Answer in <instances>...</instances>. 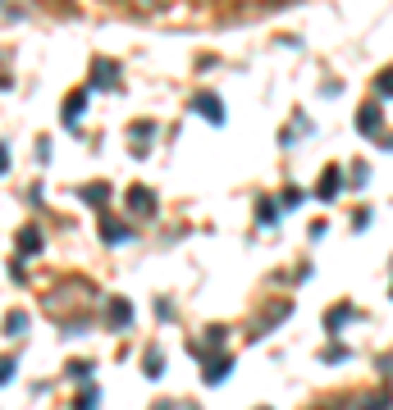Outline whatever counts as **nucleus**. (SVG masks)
<instances>
[{
  "label": "nucleus",
  "mask_w": 393,
  "mask_h": 410,
  "mask_svg": "<svg viewBox=\"0 0 393 410\" xmlns=\"http://www.w3.org/2000/svg\"><path fill=\"white\" fill-rule=\"evenodd\" d=\"M193 110H201V119H210V123L224 119V105H219V96H210V92H201V96H197Z\"/></svg>",
  "instance_id": "1"
},
{
  "label": "nucleus",
  "mask_w": 393,
  "mask_h": 410,
  "mask_svg": "<svg viewBox=\"0 0 393 410\" xmlns=\"http://www.w3.org/2000/svg\"><path fill=\"white\" fill-rule=\"evenodd\" d=\"M128 210L133 214H151V210H156V197H151L147 187H133L128 192Z\"/></svg>",
  "instance_id": "2"
},
{
  "label": "nucleus",
  "mask_w": 393,
  "mask_h": 410,
  "mask_svg": "<svg viewBox=\"0 0 393 410\" xmlns=\"http://www.w3.org/2000/svg\"><path fill=\"white\" fill-rule=\"evenodd\" d=\"M83 105H87V87H83V92H73L69 101H64V123H78L83 119Z\"/></svg>",
  "instance_id": "3"
},
{
  "label": "nucleus",
  "mask_w": 393,
  "mask_h": 410,
  "mask_svg": "<svg viewBox=\"0 0 393 410\" xmlns=\"http://www.w3.org/2000/svg\"><path fill=\"white\" fill-rule=\"evenodd\" d=\"M380 123H385V114H380L375 105H366V110H361V119H357V128L366 132V137H375V132H380Z\"/></svg>",
  "instance_id": "4"
},
{
  "label": "nucleus",
  "mask_w": 393,
  "mask_h": 410,
  "mask_svg": "<svg viewBox=\"0 0 393 410\" xmlns=\"http://www.w3.org/2000/svg\"><path fill=\"white\" fill-rule=\"evenodd\" d=\"M315 192H320L325 201H329V197H339V164H329V169L320 173V187H315Z\"/></svg>",
  "instance_id": "5"
},
{
  "label": "nucleus",
  "mask_w": 393,
  "mask_h": 410,
  "mask_svg": "<svg viewBox=\"0 0 393 410\" xmlns=\"http://www.w3.org/2000/svg\"><path fill=\"white\" fill-rule=\"evenodd\" d=\"M18 333H28V315L23 310H9L5 315V337H18Z\"/></svg>",
  "instance_id": "6"
},
{
  "label": "nucleus",
  "mask_w": 393,
  "mask_h": 410,
  "mask_svg": "<svg viewBox=\"0 0 393 410\" xmlns=\"http://www.w3.org/2000/svg\"><path fill=\"white\" fill-rule=\"evenodd\" d=\"M92 73H97V87H114V73H119V68H114L110 60H97V64H92Z\"/></svg>",
  "instance_id": "7"
},
{
  "label": "nucleus",
  "mask_w": 393,
  "mask_h": 410,
  "mask_svg": "<svg viewBox=\"0 0 393 410\" xmlns=\"http://www.w3.org/2000/svg\"><path fill=\"white\" fill-rule=\"evenodd\" d=\"M83 201H87V205H105V201H110V187H105V182H92V187H83Z\"/></svg>",
  "instance_id": "8"
},
{
  "label": "nucleus",
  "mask_w": 393,
  "mask_h": 410,
  "mask_svg": "<svg viewBox=\"0 0 393 410\" xmlns=\"http://www.w3.org/2000/svg\"><path fill=\"white\" fill-rule=\"evenodd\" d=\"M128 319H133V306H128V301H114V306H110V324H114V328H123Z\"/></svg>",
  "instance_id": "9"
},
{
  "label": "nucleus",
  "mask_w": 393,
  "mask_h": 410,
  "mask_svg": "<svg viewBox=\"0 0 393 410\" xmlns=\"http://www.w3.org/2000/svg\"><path fill=\"white\" fill-rule=\"evenodd\" d=\"M160 374H165V356L151 347V351H147V378H160Z\"/></svg>",
  "instance_id": "10"
},
{
  "label": "nucleus",
  "mask_w": 393,
  "mask_h": 410,
  "mask_svg": "<svg viewBox=\"0 0 393 410\" xmlns=\"http://www.w3.org/2000/svg\"><path fill=\"white\" fill-rule=\"evenodd\" d=\"M375 92L385 96V101H389V96H393V68H385V73L375 77Z\"/></svg>",
  "instance_id": "11"
},
{
  "label": "nucleus",
  "mask_w": 393,
  "mask_h": 410,
  "mask_svg": "<svg viewBox=\"0 0 393 410\" xmlns=\"http://www.w3.org/2000/svg\"><path fill=\"white\" fill-rule=\"evenodd\" d=\"M348 315H352L348 306H334L329 315H325V324H329V328H339V324H348Z\"/></svg>",
  "instance_id": "12"
},
{
  "label": "nucleus",
  "mask_w": 393,
  "mask_h": 410,
  "mask_svg": "<svg viewBox=\"0 0 393 410\" xmlns=\"http://www.w3.org/2000/svg\"><path fill=\"white\" fill-rule=\"evenodd\" d=\"M224 374H229V360H215V365L206 369V378H210V383H219V378H224Z\"/></svg>",
  "instance_id": "13"
},
{
  "label": "nucleus",
  "mask_w": 393,
  "mask_h": 410,
  "mask_svg": "<svg viewBox=\"0 0 393 410\" xmlns=\"http://www.w3.org/2000/svg\"><path fill=\"white\" fill-rule=\"evenodd\" d=\"M128 5L138 9V14H151V9H160V5H165V0H128Z\"/></svg>",
  "instance_id": "14"
},
{
  "label": "nucleus",
  "mask_w": 393,
  "mask_h": 410,
  "mask_svg": "<svg viewBox=\"0 0 393 410\" xmlns=\"http://www.w3.org/2000/svg\"><path fill=\"white\" fill-rule=\"evenodd\" d=\"M274 219H279V210H274V205L270 201H261V223H265V228H270V223Z\"/></svg>",
  "instance_id": "15"
},
{
  "label": "nucleus",
  "mask_w": 393,
  "mask_h": 410,
  "mask_svg": "<svg viewBox=\"0 0 393 410\" xmlns=\"http://www.w3.org/2000/svg\"><path fill=\"white\" fill-rule=\"evenodd\" d=\"M18 242H23V251H37V247H42V237H37L32 228H28V232H23V237H18Z\"/></svg>",
  "instance_id": "16"
},
{
  "label": "nucleus",
  "mask_w": 393,
  "mask_h": 410,
  "mask_svg": "<svg viewBox=\"0 0 393 410\" xmlns=\"http://www.w3.org/2000/svg\"><path fill=\"white\" fill-rule=\"evenodd\" d=\"M14 369H18L14 360H0V383H9V378H14Z\"/></svg>",
  "instance_id": "17"
},
{
  "label": "nucleus",
  "mask_w": 393,
  "mask_h": 410,
  "mask_svg": "<svg viewBox=\"0 0 393 410\" xmlns=\"http://www.w3.org/2000/svg\"><path fill=\"white\" fill-rule=\"evenodd\" d=\"M119 237H128V228H114V223H105V242H119Z\"/></svg>",
  "instance_id": "18"
},
{
  "label": "nucleus",
  "mask_w": 393,
  "mask_h": 410,
  "mask_svg": "<svg viewBox=\"0 0 393 410\" xmlns=\"http://www.w3.org/2000/svg\"><path fill=\"white\" fill-rule=\"evenodd\" d=\"M9 169V155H5V146H0V173H5Z\"/></svg>",
  "instance_id": "19"
},
{
  "label": "nucleus",
  "mask_w": 393,
  "mask_h": 410,
  "mask_svg": "<svg viewBox=\"0 0 393 410\" xmlns=\"http://www.w3.org/2000/svg\"><path fill=\"white\" fill-rule=\"evenodd\" d=\"M0 87H9V77H5V68H0Z\"/></svg>",
  "instance_id": "20"
}]
</instances>
